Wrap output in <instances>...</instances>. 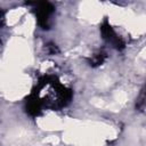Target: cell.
I'll return each mask as SVG.
<instances>
[{
    "label": "cell",
    "instance_id": "obj_1",
    "mask_svg": "<svg viewBox=\"0 0 146 146\" xmlns=\"http://www.w3.org/2000/svg\"><path fill=\"white\" fill-rule=\"evenodd\" d=\"M36 17H38V22L39 24L46 29L48 27L49 25V21H50V17L54 13V8L49 3H40L38 6V9H36Z\"/></svg>",
    "mask_w": 146,
    "mask_h": 146
}]
</instances>
